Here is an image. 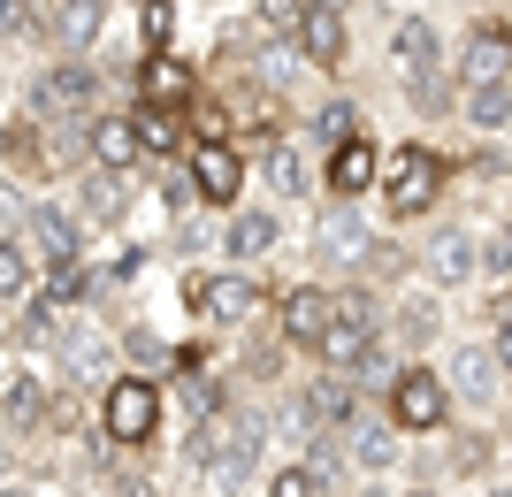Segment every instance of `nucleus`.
<instances>
[{"mask_svg": "<svg viewBox=\"0 0 512 497\" xmlns=\"http://www.w3.org/2000/svg\"><path fill=\"white\" fill-rule=\"evenodd\" d=\"M138 23H146V39L161 46V39H169V23H176V8H169V0H138Z\"/></svg>", "mask_w": 512, "mask_h": 497, "instance_id": "obj_32", "label": "nucleus"}, {"mask_svg": "<svg viewBox=\"0 0 512 497\" xmlns=\"http://www.w3.org/2000/svg\"><path fill=\"white\" fill-rule=\"evenodd\" d=\"M0 31H23V0H0Z\"/></svg>", "mask_w": 512, "mask_h": 497, "instance_id": "obj_33", "label": "nucleus"}, {"mask_svg": "<svg viewBox=\"0 0 512 497\" xmlns=\"http://www.w3.org/2000/svg\"><path fill=\"white\" fill-rule=\"evenodd\" d=\"M375 184H383V146L375 138H344V146H321V192L337 199V207H360V199H375Z\"/></svg>", "mask_w": 512, "mask_h": 497, "instance_id": "obj_5", "label": "nucleus"}, {"mask_svg": "<svg viewBox=\"0 0 512 497\" xmlns=\"http://www.w3.org/2000/svg\"><path fill=\"white\" fill-rule=\"evenodd\" d=\"M306 130H314L321 146H344V138H360V130H367V115H360V100L329 92V100H314V108H306Z\"/></svg>", "mask_w": 512, "mask_h": 497, "instance_id": "obj_24", "label": "nucleus"}, {"mask_svg": "<svg viewBox=\"0 0 512 497\" xmlns=\"http://www.w3.org/2000/svg\"><path fill=\"white\" fill-rule=\"evenodd\" d=\"M299 16H306V0H253V31L260 39H299Z\"/></svg>", "mask_w": 512, "mask_h": 497, "instance_id": "obj_27", "label": "nucleus"}, {"mask_svg": "<svg viewBox=\"0 0 512 497\" xmlns=\"http://www.w3.org/2000/svg\"><path fill=\"white\" fill-rule=\"evenodd\" d=\"M8 153H16V130H8V123H0V161H8Z\"/></svg>", "mask_w": 512, "mask_h": 497, "instance_id": "obj_35", "label": "nucleus"}, {"mask_svg": "<svg viewBox=\"0 0 512 497\" xmlns=\"http://www.w3.org/2000/svg\"><path fill=\"white\" fill-rule=\"evenodd\" d=\"M31 108L39 115H54V123H85L92 108H100V69L92 62H46L39 69V85H31Z\"/></svg>", "mask_w": 512, "mask_h": 497, "instance_id": "obj_6", "label": "nucleus"}, {"mask_svg": "<svg viewBox=\"0 0 512 497\" xmlns=\"http://www.w3.org/2000/svg\"><path fill=\"white\" fill-rule=\"evenodd\" d=\"M497 291H505V299H512V283H497Z\"/></svg>", "mask_w": 512, "mask_h": 497, "instance_id": "obj_39", "label": "nucleus"}, {"mask_svg": "<svg viewBox=\"0 0 512 497\" xmlns=\"http://www.w3.org/2000/svg\"><path fill=\"white\" fill-rule=\"evenodd\" d=\"M0 413H8V429H23V436H31V429L46 421V413H54V398H46V383H39V375H16V383L0 390Z\"/></svg>", "mask_w": 512, "mask_h": 497, "instance_id": "obj_25", "label": "nucleus"}, {"mask_svg": "<svg viewBox=\"0 0 512 497\" xmlns=\"http://www.w3.org/2000/svg\"><path fill=\"white\" fill-rule=\"evenodd\" d=\"M436 444H444V475H459V482H490L497 475V452H505L490 429H467V421H451Z\"/></svg>", "mask_w": 512, "mask_h": 497, "instance_id": "obj_21", "label": "nucleus"}, {"mask_svg": "<svg viewBox=\"0 0 512 497\" xmlns=\"http://www.w3.org/2000/svg\"><path fill=\"white\" fill-rule=\"evenodd\" d=\"M85 161L107 176H123L146 161V138H138V115H115V108H92L85 115Z\"/></svg>", "mask_w": 512, "mask_h": 497, "instance_id": "obj_13", "label": "nucleus"}, {"mask_svg": "<svg viewBox=\"0 0 512 497\" xmlns=\"http://www.w3.org/2000/svg\"><path fill=\"white\" fill-rule=\"evenodd\" d=\"M100 31H107V0H54V46L62 54H92Z\"/></svg>", "mask_w": 512, "mask_h": 497, "instance_id": "obj_23", "label": "nucleus"}, {"mask_svg": "<svg viewBox=\"0 0 512 497\" xmlns=\"http://www.w3.org/2000/svg\"><path fill=\"white\" fill-rule=\"evenodd\" d=\"M184 176H192V199L214 207V215H230L237 199H245V153H237L230 138H199L192 161H184Z\"/></svg>", "mask_w": 512, "mask_h": 497, "instance_id": "obj_7", "label": "nucleus"}, {"mask_svg": "<svg viewBox=\"0 0 512 497\" xmlns=\"http://www.w3.org/2000/svg\"><path fill=\"white\" fill-rule=\"evenodd\" d=\"M390 69H398V85H413V77H436V69H451L444 23L428 16V8H406V16L390 23Z\"/></svg>", "mask_w": 512, "mask_h": 497, "instance_id": "obj_8", "label": "nucleus"}, {"mask_svg": "<svg viewBox=\"0 0 512 497\" xmlns=\"http://www.w3.org/2000/svg\"><path fill=\"white\" fill-rule=\"evenodd\" d=\"M406 444H413V436L398 429L390 413H360V421L344 429V467H352V475H367V482H383V475H398Z\"/></svg>", "mask_w": 512, "mask_h": 497, "instance_id": "obj_11", "label": "nucleus"}, {"mask_svg": "<svg viewBox=\"0 0 512 497\" xmlns=\"http://www.w3.org/2000/svg\"><path fill=\"white\" fill-rule=\"evenodd\" d=\"M192 459H199V475H207V490H237V482L253 475V459H260V421L253 413H237V421H199Z\"/></svg>", "mask_w": 512, "mask_h": 497, "instance_id": "obj_3", "label": "nucleus"}, {"mask_svg": "<svg viewBox=\"0 0 512 497\" xmlns=\"http://www.w3.org/2000/svg\"><path fill=\"white\" fill-rule=\"evenodd\" d=\"M299 62L321 69V77H344V62H352V8H321V0H306L299 16Z\"/></svg>", "mask_w": 512, "mask_h": 497, "instance_id": "obj_12", "label": "nucleus"}, {"mask_svg": "<svg viewBox=\"0 0 512 497\" xmlns=\"http://www.w3.org/2000/svg\"><path fill=\"white\" fill-rule=\"evenodd\" d=\"M260 497H337V490H329V475H321L314 459H283L276 475L260 482Z\"/></svg>", "mask_w": 512, "mask_h": 497, "instance_id": "obj_26", "label": "nucleus"}, {"mask_svg": "<svg viewBox=\"0 0 512 497\" xmlns=\"http://www.w3.org/2000/svg\"><path fill=\"white\" fill-rule=\"evenodd\" d=\"M421 276H428V291H467L482 276V238L474 230H436L421 245Z\"/></svg>", "mask_w": 512, "mask_h": 497, "instance_id": "obj_14", "label": "nucleus"}, {"mask_svg": "<svg viewBox=\"0 0 512 497\" xmlns=\"http://www.w3.org/2000/svg\"><path fill=\"white\" fill-rule=\"evenodd\" d=\"M23 245H31V260L62 268V260H77V253H85V230H77V215H62V207L31 199V207H23Z\"/></svg>", "mask_w": 512, "mask_h": 497, "instance_id": "obj_17", "label": "nucleus"}, {"mask_svg": "<svg viewBox=\"0 0 512 497\" xmlns=\"http://www.w3.org/2000/svg\"><path fill=\"white\" fill-rule=\"evenodd\" d=\"M459 123L474 138H505L512 130V77H467L459 85Z\"/></svg>", "mask_w": 512, "mask_h": 497, "instance_id": "obj_19", "label": "nucleus"}, {"mask_svg": "<svg viewBox=\"0 0 512 497\" xmlns=\"http://www.w3.org/2000/svg\"><path fill=\"white\" fill-rule=\"evenodd\" d=\"M444 192H451V161L436 146L406 138L398 153H383V184H375V199H383V222H390V230L428 222L436 207H444Z\"/></svg>", "mask_w": 512, "mask_h": 497, "instance_id": "obj_1", "label": "nucleus"}, {"mask_svg": "<svg viewBox=\"0 0 512 497\" xmlns=\"http://www.w3.org/2000/svg\"><path fill=\"white\" fill-rule=\"evenodd\" d=\"M436 337H444V306H436V299H398V314H390V345H398V360H421Z\"/></svg>", "mask_w": 512, "mask_h": 497, "instance_id": "obj_22", "label": "nucleus"}, {"mask_svg": "<svg viewBox=\"0 0 512 497\" xmlns=\"http://www.w3.org/2000/svg\"><path fill=\"white\" fill-rule=\"evenodd\" d=\"M184 299H192V314H207V322H245L253 306H276L253 276H237V268H230V276H192V283H184Z\"/></svg>", "mask_w": 512, "mask_h": 497, "instance_id": "obj_15", "label": "nucleus"}, {"mask_svg": "<svg viewBox=\"0 0 512 497\" xmlns=\"http://www.w3.org/2000/svg\"><path fill=\"white\" fill-rule=\"evenodd\" d=\"M138 115V138H146V153H176V108H130Z\"/></svg>", "mask_w": 512, "mask_h": 497, "instance_id": "obj_29", "label": "nucleus"}, {"mask_svg": "<svg viewBox=\"0 0 512 497\" xmlns=\"http://www.w3.org/2000/svg\"><path fill=\"white\" fill-rule=\"evenodd\" d=\"M482 345H490V352H497V368L512 375V299H505V291L490 299V337H482Z\"/></svg>", "mask_w": 512, "mask_h": 497, "instance_id": "obj_30", "label": "nucleus"}, {"mask_svg": "<svg viewBox=\"0 0 512 497\" xmlns=\"http://www.w3.org/2000/svg\"><path fill=\"white\" fill-rule=\"evenodd\" d=\"M482 276L490 283H512V238L497 230V238H482Z\"/></svg>", "mask_w": 512, "mask_h": 497, "instance_id": "obj_31", "label": "nucleus"}, {"mask_svg": "<svg viewBox=\"0 0 512 497\" xmlns=\"http://www.w3.org/2000/svg\"><path fill=\"white\" fill-rule=\"evenodd\" d=\"M505 238H512V207H505Z\"/></svg>", "mask_w": 512, "mask_h": 497, "instance_id": "obj_38", "label": "nucleus"}, {"mask_svg": "<svg viewBox=\"0 0 512 497\" xmlns=\"http://www.w3.org/2000/svg\"><path fill=\"white\" fill-rule=\"evenodd\" d=\"M459 85L467 77H512V8H482V16H467V31H459Z\"/></svg>", "mask_w": 512, "mask_h": 497, "instance_id": "obj_10", "label": "nucleus"}, {"mask_svg": "<svg viewBox=\"0 0 512 497\" xmlns=\"http://www.w3.org/2000/svg\"><path fill=\"white\" fill-rule=\"evenodd\" d=\"M398 497H444V482H406Z\"/></svg>", "mask_w": 512, "mask_h": 497, "instance_id": "obj_34", "label": "nucleus"}, {"mask_svg": "<svg viewBox=\"0 0 512 497\" xmlns=\"http://www.w3.org/2000/svg\"><path fill=\"white\" fill-rule=\"evenodd\" d=\"M329 329H337V291H329V283H291L276 299V337L291 352H321Z\"/></svg>", "mask_w": 512, "mask_h": 497, "instance_id": "obj_9", "label": "nucleus"}, {"mask_svg": "<svg viewBox=\"0 0 512 497\" xmlns=\"http://www.w3.org/2000/svg\"><path fill=\"white\" fill-rule=\"evenodd\" d=\"M444 383H451V398H459V406H497V390H505L512 375L497 368L490 345H459V352L444 360Z\"/></svg>", "mask_w": 512, "mask_h": 497, "instance_id": "obj_18", "label": "nucleus"}, {"mask_svg": "<svg viewBox=\"0 0 512 497\" xmlns=\"http://www.w3.org/2000/svg\"><path fill=\"white\" fill-rule=\"evenodd\" d=\"M276 245H283V215H276V207H245V199H237L230 215H222V253H230L237 268L268 260Z\"/></svg>", "mask_w": 512, "mask_h": 497, "instance_id": "obj_16", "label": "nucleus"}, {"mask_svg": "<svg viewBox=\"0 0 512 497\" xmlns=\"http://www.w3.org/2000/svg\"><path fill=\"white\" fill-rule=\"evenodd\" d=\"M23 291H31V245L0 238V299H23Z\"/></svg>", "mask_w": 512, "mask_h": 497, "instance_id": "obj_28", "label": "nucleus"}, {"mask_svg": "<svg viewBox=\"0 0 512 497\" xmlns=\"http://www.w3.org/2000/svg\"><path fill=\"white\" fill-rule=\"evenodd\" d=\"M0 497H23V490H0Z\"/></svg>", "mask_w": 512, "mask_h": 497, "instance_id": "obj_40", "label": "nucleus"}, {"mask_svg": "<svg viewBox=\"0 0 512 497\" xmlns=\"http://www.w3.org/2000/svg\"><path fill=\"white\" fill-rule=\"evenodd\" d=\"M321 8H360V0H321Z\"/></svg>", "mask_w": 512, "mask_h": 497, "instance_id": "obj_37", "label": "nucleus"}, {"mask_svg": "<svg viewBox=\"0 0 512 497\" xmlns=\"http://www.w3.org/2000/svg\"><path fill=\"white\" fill-rule=\"evenodd\" d=\"M383 413L413 436V444H428V436H444L451 421H459V398H451V383H444L436 360H398V375L383 383Z\"/></svg>", "mask_w": 512, "mask_h": 497, "instance_id": "obj_2", "label": "nucleus"}, {"mask_svg": "<svg viewBox=\"0 0 512 497\" xmlns=\"http://www.w3.org/2000/svg\"><path fill=\"white\" fill-rule=\"evenodd\" d=\"M100 429H107V444H123V452L153 444V429H161V383H153V375H115L107 398H100Z\"/></svg>", "mask_w": 512, "mask_h": 497, "instance_id": "obj_4", "label": "nucleus"}, {"mask_svg": "<svg viewBox=\"0 0 512 497\" xmlns=\"http://www.w3.org/2000/svg\"><path fill=\"white\" fill-rule=\"evenodd\" d=\"M260 184H268L276 199H306V192L321 184V169L306 161V146H299V138L283 130V138H268V146H260Z\"/></svg>", "mask_w": 512, "mask_h": 497, "instance_id": "obj_20", "label": "nucleus"}, {"mask_svg": "<svg viewBox=\"0 0 512 497\" xmlns=\"http://www.w3.org/2000/svg\"><path fill=\"white\" fill-rule=\"evenodd\" d=\"M482 490H490V497H512V482H497V475H490V482H482Z\"/></svg>", "mask_w": 512, "mask_h": 497, "instance_id": "obj_36", "label": "nucleus"}]
</instances>
